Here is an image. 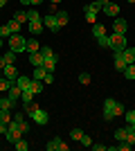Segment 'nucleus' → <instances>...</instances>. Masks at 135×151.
Here are the masks:
<instances>
[{"mask_svg":"<svg viewBox=\"0 0 135 151\" xmlns=\"http://www.w3.org/2000/svg\"><path fill=\"white\" fill-rule=\"evenodd\" d=\"M79 142H81L84 147H92V138H90V135H86V133L81 135V140H79Z\"/></svg>","mask_w":135,"mask_h":151,"instance_id":"nucleus-39","label":"nucleus"},{"mask_svg":"<svg viewBox=\"0 0 135 151\" xmlns=\"http://www.w3.org/2000/svg\"><path fill=\"white\" fill-rule=\"evenodd\" d=\"M104 14L110 16V18H117V16H119V7H117L115 2H108V5L104 7Z\"/></svg>","mask_w":135,"mask_h":151,"instance_id":"nucleus-11","label":"nucleus"},{"mask_svg":"<svg viewBox=\"0 0 135 151\" xmlns=\"http://www.w3.org/2000/svg\"><path fill=\"white\" fill-rule=\"evenodd\" d=\"M97 43L101 45V47H108V43H110V38L104 34V36H97Z\"/></svg>","mask_w":135,"mask_h":151,"instance_id":"nucleus-37","label":"nucleus"},{"mask_svg":"<svg viewBox=\"0 0 135 151\" xmlns=\"http://www.w3.org/2000/svg\"><path fill=\"white\" fill-rule=\"evenodd\" d=\"M27 18H29V23H39V20H43L36 9H29V12H27Z\"/></svg>","mask_w":135,"mask_h":151,"instance_id":"nucleus-27","label":"nucleus"},{"mask_svg":"<svg viewBox=\"0 0 135 151\" xmlns=\"http://www.w3.org/2000/svg\"><path fill=\"white\" fill-rule=\"evenodd\" d=\"M104 34H106V27L101 23H95L92 25V36H104Z\"/></svg>","mask_w":135,"mask_h":151,"instance_id":"nucleus-23","label":"nucleus"},{"mask_svg":"<svg viewBox=\"0 0 135 151\" xmlns=\"http://www.w3.org/2000/svg\"><path fill=\"white\" fill-rule=\"evenodd\" d=\"M54 16H56V20H59V27H65V25H68V20H70L68 12H56Z\"/></svg>","mask_w":135,"mask_h":151,"instance_id":"nucleus-16","label":"nucleus"},{"mask_svg":"<svg viewBox=\"0 0 135 151\" xmlns=\"http://www.w3.org/2000/svg\"><path fill=\"white\" fill-rule=\"evenodd\" d=\"M7 129H9V124H5V122H0V133H7Z\"/></svg>","mask_w":135,"mask_h":151,"instance_id":"nucleus-47","label":"nucleus"},{"mask_svg":"<svg viewBox=\"0 0 135 151\" xmlns=\"http://www.w3.org/2000/svg\"><path fill=\"white\" fill-rule=\"evenodd\" d=\"M7 43H9V50H14L16 54L27 50V38L20 36V34H11V36L7 38Z\"/></svg>","mask_w":135,"mask_h":151,"instance_id":"nucleus-2","label":"nucleus"},{"mask_svg":"<svg viewBox=\"0 0 135 151\" xmlns=\"http://www.w3.org/2000/svg\"><path fill=\"white\" fill-rule=\"evenodd\" d=\"M14 122L20 126V122H25V115H23V113H14Z\"/></svg>","mask_w":135,"mask_h":151,"instance_id":"nucleus-44","label":"nucleus"},{"mask_svg":"<svg viewBox=\"0 0 135 151\" xmlns=\"http://www.w3.org/2000/svg\"><path fill=\"white\" fill-rule=\"evenodd\" d=\"M99 9H101V5H99V2H97V0H92V2H88V5H86V12H99Z\"/></svg>","mask_w":135,"mask_h":151,"instance_id":"nucleus-30","label":"nucleus"},{"mask_svg":"<svg viewBox=\"0 0 135 151\" xmlns=\"http://www.w3.org/2000/svg\"><path fill=\"white\" fill-rule=\"evenodd\" d=\"M43 86H45L43 81H36V79H32V83H29V90H32L34 95H39V93H43Z\"/></svg>","mask_w":135,"mask_h":151,"instance_id":"nucleus-19","label":"nucleus"},{"mask_svg":"<svg viewBox=\"0 0 135 151\" xmlns=\"http://www.w3.org/2000/svg\"><path fill=\"white\" fill-rule=\"evenodd\" d=\"M45 149L47 151H68L70 147H68V142H63L61 138H52L47 145H45Z\"/></svg>","mask_w":135,"mask_h":151,"instance_id":"nucleus-5","label":"nucleus"},{"mask_svg":"<svg viewBox=\"0 0 135 151\" xmlns=\"http://www.w3.org/2000/svg\"><path fill=\"white\" fill-rule=\"evenodd\" d=\"M41 2H45V0H32V5L36 7V5H41Z\"/></svg>","mask_w":135,"mask_h":151,"instance_id":"nucleus-50","label":"nucleus"},{"mask_svg":"<svg viewBox=\"0 0 135 151\" xmlns=\"http://www.w3.org/2000/svg\"><path fill=\"white\" fill-rule=\"evenodd\" d=\"M0 122L9 124V122H11V111H0Z\"/></svg>","mask_w":135,"mask_h":151,"instance_id":"nucleus-32","label":"nucleus"},{"mask_svg":"<svg viewBox=\"0 0 135 151\" xmlns=\"http://www.w3.org/2000/svg\"><path fill=\"white\" fill-rule=\"evenodd\" d=\"M14 18L18 20L20 25H23V23H29V18H27V12H16V16H14Z\"/></svg>","mask_w":135,"mask_h":151,"instance_id":"nucleus-31","label":"nucleus"},{"mask_svg":"<svg viewBox=\"0 0 135 151\" xmlns=\"http://www.w3.org/2000/svg\"><path fill=\"white\" fill-rule=\"evenodd\" d=\"M7 25H9V29H11V34H18V32H20V23H18L16 18H11Z\"/></svg>","mask_w":135,"mask_h":151,"instance_id":"nucleus-28","label":"nucleus"},{"mask_svg":"<svg viewBox=\"0 0 135 151\" xmlns=\"http://www.w3.org/2000/svg\"><path fill=\"white\" fill-rule=\"evenodd\" d=\"M92 149L95 151H106V145H92Z\"/></svg>","mask_w":135,"mask_h":151,"instance_id":"nucleus-46","label":"nucleus"},{"mask_svg":"<svg viewBox=\"0 0 135 151\" xmlns=\"http://www.w3.org/2000/svg\"><path fill=\"white\" fill-rule=\"evenodd\" d=\"M81 135H84V131H81V129H72V131H70V138L77 140V142L81 140Z\"/></svg>","mask_w":135,"mask_h":151,"instance_id":"nucleus-35","label":"nucleus"},{"mask_svg":"<svg viewBox=\"0 0 135 151\" xmlns=\"http://www.w3.org/2000/svg\"><path fill=\"white\" fill-rule=\"evenodd\" d=\"M124 117H126V122H129V124H133V122H135V111H126V113H124Z\"/></svg>","mask_w":135,"mask_h":151,"instance_id":"nucleus-42","label":"nucleus"},{"mask_svg":"<svg viewBox=\"0 0 135 151\" xmlns=\"http://www.w3.org/2000/svg\"><path fill=\"white\" fill-rule=\"evenodd\" d=\"M29 83H32V79H29V77H25V75H18V79H16V86H18V88L27 90V88H29Z\"/></svg>","mask_w":135,"mask_h":151,"instance_id":"nucleus-14","label":"nucleus"},{"mask_svg":"<svg viewBox=\"0 0 135 151\" xmlns=\"http://www.w3.org/2000/svg\"><path fill=\"white\" fill-rule=\"evenodd\" d=\"M113 57H115V68L119 70V72H124V68H126V61L122 59V52H115Z\"/></svg>","mask_w":135,"mask_h":151,"instance_id":"nucleus-15","label":"nucleus"},{"mask_svg":"<svg viewBox=\"0 0 135 151\" xmlns=\"http://www.w3.org/2000/svg\"><path fill=\"white\" fill-rule=\"evenodd\" d=\"M43 83L52 86V83H54V75H52V72H45V77H43Z\"/></svg>","mask_w":135,"mask_h":151,"instance_id":"nucleus-41","label":"nucleus"},{"mask_svg":"<svg viewBox=\"0 0 135 151\" xmlns=\"http://www.w3.org/2000/svg\"><path fill=\"white\" fill-rule=\"evenodd\" d=\"M2 77H5V79H9V81H14V83H16V79H18V70L14 68V63H7L5 68H2Z\"/></svg>","mask_w":135,"mask_h":151,"instance_id":"nucleus-7","label":"nucleus"},{"mask_svg":"<svg viewBox=\"0 0 135 151\" xmlns=\"http://www.w3.org/2000/svg\"><path fill=\"white\" fill-rule=\"evenodd\" d=\"M43 25H45V29H50V32H59V29H61L54 14H47V16H45V18H43Z\"/></svg>","mask_w":135,"mask_h":151,"instance_id":"nucleus-6","label":"nucleus"},{"mask_svg":"<svg viewBox=\"0 0 135 151\" xmlns=\"http://www.w3.org/2000/svg\"><path fill=\"white\" fill-rule=\"evenodd\" d=\"M45 29V25H43V20H39V23H29V32H32L34 36H39L41 32Z\"/></svg>","mask_w":135,"mask_h":151,"instance_id":"nucleus-18","label":"nucleus"},{"mask_svg":"<svg viewBox=\"0 0 135 151\" xmlns=\"http://www.w3.org/2000/svg\"><path fill=\"white\" fill-rule=\"evenodd\" d=\"M7 65V61H5V57H0V68H5Z\"/></svg>","mask_w":135,"mask_h":151,"instance_id":"nucleus-49","label":"nucleus"},{"mask_svg":"<svg viewBox=\"0 0 135 151\" xmlns=\"http://www.w3.org/2000/svg\"><path fill=\"white\" fill-rule=\"evenodd\" d=\"M5 61H7V63H14V61H16V52L9 50V54H5Z\"/></svg>","mask_w":135,"mask_h":151,"instance_id":"nucleus-43","label":"nucleus"},{"mask_svg":"<svg viewBox=\"0 0 135 151\" xmlns=\"http://www.w3.org/2000/svg\"><path fill=\"white\" fill-rule=\"evenodd\" d=\"M122 59L126 61V65H131V63L135 61V47H126V50H122Z\"/></svg>","mask_w":135,"mask_h":151,"instance_id":"nucleus-12","label":"nucleus"},{"mask_svg":"<svg viewBox=\"0 0 135 151\" xmlns=\"http://www.w3.org/2000/svg\"><path fill=\"white\" fill-rule=\"evenodd\" d=\"M124 113H126V111H124V106L117 99H113V97L104 99V120L106 122L115 120V117H119V115H124Z\"/></svg>","mask_w":135,"mask_h":151,"instance_id":"nucleus-1","label":"nucleus"},{"mask_svg":"<svg viewBox=\"0 0 135 151\" xmlns=\"http://www.w3.org/2000/svg\"><path fill=\"white\" fill-rule=\"evenodd\" d=\"M45 72H47V70H45L43 65H36V68H34V72H32V79H36V81H43Z\"/></svg>","mask_w":135,"mask_h":151,"instance_id":"nucleus-17","label":"nucleus"},{"mask_svg":"<svg viewBox=\"0 0 135 151\" xmlns=\"http://www.w3.org/2000/svg\"><path fill=\"white\" fill-rule=\"evenodd\" d=\"M32 97H34V93L29 88L23 90V97H20V99H23V106H29V104H32Z\"/></svg>","mask_w":135,"mask_h":151,"instance_id":"nucleus-22","label":"nucleus"},{"mask_svg":"<svg viewBox=\"0 0 135 151\" xmlns=\"http://www.w3.org/2000/svg\"><path fill=\"white\" fill-rule=\"evenodd\" d=\"M29 63H32L34 68H36V65H43V52H32V54H29Z\"/></svg>","mask_w":135,"mask_h":151,"instance_id":"nucleus-13","label":"nucleus"},{"mask_svg":"<svg viewBox=\"0 0 135 151\" xmlns=\"http://www.w3.org/2000/svg\"><path fill=\"white\" fill-rule=\"evenodd\" d=\"M7 2H9V0H0V9H2V7H5Z\"/></svg>","mask_w":135,"mask_h":151,"instance_id":"nucleus-51","label":"nucleus"},{"mask_svg":"<svg viewBox=\"0 0 135 151\" xmlns=\"http://www.w3.org/2000/svg\"><path fill=\"white\" fill-rule=\"evenodd\" d=\"M14 101L9 99V97H0V111H11Z\"/></svg>","mask_w":135,"mask_h":151,"instance_id":"nucleus-21","label":"nucleus"},{"mask_svg":"<svg viewBox=\"0 0 135 151\" xmlns=\"http://www.w3.org/2000/svg\"><path fill=\"white\" fill-rule=\"evenodd\" d=\"M0 79H2V68H0Z\"/></svg>","mask_w":135,"mask_h":151,"instance_id":"nucleus-54","label":"nucleus"},{"mask_svg":"<svg viewBox=\"0 0 135 151\" xmlns=\"http://www.w3.org/2000/svg\"><path fill=\"white\" fill-rule=\"evenodd\" d=\"M86 20H88L90 25H95V23H97V14L95 12H86Z\"/></svg>","mask_w":135,"mask_h":151,"instance_id":"nucleus-38","label":"nucleus"},{"mask_svg":"<svg viewBox=\"0 0 135 151\" xmlns=\"http://www.w3.org/2000/svg\"><path fill=\"white\" fill-rule=\"evenodd\" d=\"M39 50H41V43L36 38H29V41H27V52L32 54V52H39Z\"/></svg>","mask_w":135,"mask_h":151,"instance_id":"nucleus-20","label":"nucleus"},{"mask_svg":"<svg viewBox=\"0 0 135 151\" xmlns=\"http://www.w3.org/2000/svg\"><path fill=\"white\" fill-rule=\"evenodd\" d=\"M90 81H92V79H90V75H88V72H81V75H79V83H84V86H88Z\"/></svg>","mask_w":135,"mask_h":151,"instance_id":"nucleus-36","label":"nucleus"},{"mask_svg":"<svg viewBox=\"0 0 135 151\" xmlns=\"http://www.w3.org/2000/svg\"><path fill=\"white\" fill-rule=\"evenodd\" d=\"M126 142L135 145V129H131V126H126Z\"/></svg>","mask_w":135,"mask_h":151,"instance_id":"nucleus-29","label":"nucleus"},{"mask_svg":"<svg viewBox=\"0 0 135 151\" xmlns=\"http://www.w3.org/2000/svg\"><path fill=\"white\" fill-rule=\"evenodd\" d=\"M131 149H133V145H129L126 140H122L119 145H115V147H113V151H131Z\"/></svg>","mask_w":135,"mask_h":151,"instance_id":"nucleus-26","label":"nucleus"},{"mask_svg":"<svg viewBox=\"0 0 135 151\" xmlns=\"http://www.w3.org/2000/svg\"><path fill=\"white\" fill-rule=\"evenodd\" d=\"M11 83H14V81H9V79H5V77H2V79H0V93H7Z\"/></svg>","mask_w":135,"mask_h":151,"instance_id":"nucleus-33","label":"nucleus"},{"mask_svg":"<svg viewBox=\"0 0 135 151\" xmlns=\"http://www.w3.org/2000/svg\"><path fill=\"white\" fill-rule=\"evenodd\" d=\"M20 131H23V135H25V133L29 131V122H20Z\"/></svg>","mask_w":135,"mask_h":151,"instance_id":"nucleus-45","label":"nucleus"},{"mask_svg":"<svg viewBox=\"0 0 135 151\" xmlns=\"http://www.w3.org/2000/svg\"><path fill=\"white\" fill-rule=\"evenodd\" d=\"M129 2H135V0H129Z\"/></svg>","mask_w":135,"mask_h":151,"instance_id":"nucleus-56","label":"nucleus"},{"mask_svg":"<svg viewBox=\"0 0 135 151\" xmlns=\"http://www.w3.org/2000/svg\"><path fill=\"white\" fill-rule=\"evenodd\" d=\"M124 77H126L129 81H133V79H135V65H133V63H131V65H126V68H124Z\"/></svg>","mask_w":135,"mask_h":151,"instance_id":"nucleus-24","label":"nucleus"},{"mask_svg":"<svg viewBox=\"0 0 135 151\" xmlns=\"http://www.w3.org/2000/svg\"><path fill=\"white\" fill-rule=\"evenodd\" d=\"M5 138H7V142H11V145H16L20 138H23V131H20V126L16 124V122H9V129H7V133H5Z\"/></svg>","mask_w":135,"mask_h":151,"instance_id":"nucleus-4","label":"nucleus"},{"mask_svg":"<svg viewBox=\"0 0 135 151\" xmlns=\"http://www.w3.org/2000/svg\"><path fill=\"white\" fill-rule=\"evenodd\" d=\"M0 47H2V36H0Z\"/></svg>","mask_w":135,"mask_h":151,"instance_id":"nucleus-55","label":"nucleus"},{"mask_svg":"<svg viewBox=\"0 0 135 151\" xmlns=\"http://www.w3.org/2000/svg\"><path fill=\"white\" fill-rule=\"evenodd\" d=\"M97 2H99V5H101V9H104V7H106V5H108V2H110V0H97Z\"/></svg>","mask_w":135,"mask_h":151,"instance_id":"nucleus-48","label":"nucleus"},{"mask_svg":"<svg viewBox=\"0 0 135 151\" xmlns=\"http://www.w3.org/2000/svg\"><path fill=\"white\" fill-rule=\"evenodd\" d=\"M20 2H23V5H32V0H20Z\"/></svg>","mask_w":135,"mask_h":151,"instance_id":"nucleus-52","label":"nucleus"},{"mask_svg":"<svg viewBox=\"0 0 135 151\" xmlns=\"http://www.w3.org/2000/svg\"><path fill=\"white\" fill-rule=\"evenodd\" d=\"M126 29H129V23L124 18H115L113 20V32H117V34H126Z\"/></svg>","mask_w":135,"mask_h":151,"instance_id":"nucleus-10","label":"nucleus"},{"mask_svg":"<svg viewBox=\"0 0 135 151\" xmlns=\"http://www.w3.org/2000/svg\"><path fill=\"white\" fill-rule=\"evenodd\" d=\"M110 38V43H108V47L113 52H122V50H126L129 45H126V36L124 34H117V32H113V36H108Z\"/></svg>","mask_w":135,"mask_h":151,"instance_id":"nucleus-3","label":"nucleus"},{"mask_svg":"<svg viewBox=\"0 0 135 151\" xmlns=\"http://www.w3.org/2000/svg\"><path fill=\"white\" fill-rule=\"evenodd\" d=\"M115 140H117V142L126 140V126H124V129H117V131H115Z\"/></svg>","mask_w":135,"mask_h":151,"instance_id":"nucleus-34","label":"nucleus"},{"mask_svg":"<svg viewBox=\"0 0 135 151\" xmlns=\"http://www.w3.org/2000/svg\"><path fill=\"white\" fill-rule=\"evenodd\" d=\"M0 36H5V38L11 36V29H9V25H2V27H0Z\"/></svg>","mask_w":135,"mask_h":151,"instance_id":"nucleus-40","label":"nucleus"},{"mask_svg":"<svg viewBox=\"0 0 135 151\" xmlns=\"http://www.w3.org/2000/svg\"><path fill=\"white\" fill-rule=\"evenodd\" d=\"M14 149H16V151H27V149H29V142H27L25 138H20L18 142L14 145Z\"/></svg>","mask_w":135,"mask_h":151,"instance_id":"nucleus-25","label":"nucleus"},{"mask_svg":"<svg viewBox=\"0 0 135 151\" xmlns=\"http://www.w3.org/2000/svg\"><path fill=\"white\" fill-rule=\"evenodd\" d=\"M133 65H135V61H133Z\"/></svg>","mask_w":135,"mask_h":151,"instance_id":"nucleus-57","label":"nucleus"},{"mask_svg":"<svg viewBox=\"0 0 135 151\" xmlns=\"http://www.w3.org/2000/svg\"><path fill=\"white\" fill-rule=\"evenodd\" d=\"M7 97H9V99H11L14 104H16V101H18L20 97H23V88H18L16 83H11V86H9V90H7Z\"/></svg>","mask_w":135,"mask_h":151,"instance_id":"nucleus-9","label":"nucleus"},{"mask_svg":"<svg viewBox=\"0 0 135 151\" xmlns=\"http://www.w3.org/2000/svg\"><path fill=\"white\" fill-rule=\"evenodd\" d=\"M29 117H32V122H36V124H47V120H50V117H47V111H43V108H36Z\"/></svg>","mask_w":135,"mask_h":151,"instance_id":"nucleus-8","label":"nucleus"},{"mask_svg":"<svg viewBox=\"0 0 135 151\" xmlns=\"http://www.w3.org/2000/svg\"><path fill=\"white\" fill-rule=\"evenodd\" d=\"M50 2H52V5H59V2H61V0H50Z\"/></svg>","mask_w":135,"mask_h":151,"instance_id":"nucleus-53","label":"nucleus"}]
</instances>
